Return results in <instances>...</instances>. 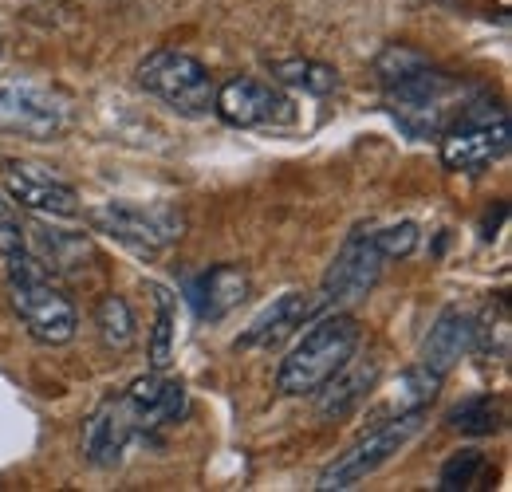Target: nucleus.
<instances>
[{
  "instance_id": "f257e3e1",
  "label": "nucleus",
  "mask_w": 512,
  "mask_h": 492,
  "mask_svg": "<svg viewBox=\"0 0 512 492\" xmlns=\"http://www.w3.org/2000/svg\"><path fill=\"white\" fill-rule=\"evenodd\" d=\"M359 339H363V327L347 311H331V315L316 319L280 363V374H276L280 394H288V398L316 394L327 378H335L355 359Z\"/></svg>"
},
{
  "instance_id": "f03ea898",
  "label": "nucleus",
  "mask_w": 512,
  "mask_h": 492,
  "mask_svg": "<svg viewBox=\"0 0 512 492\" xmlns=\"http://www.w3.org/2000/svg\"><path fill=\"white\" fill-rule=\"evenodd\" d=\"M4 272H8V300H12V311L20 315L24 331L44 347L71 343L79 315L71 308V300L52 284L48 268L24 248V252L4 256Z\"/></svg>"
},
{
  "instance_id": "7ed1b4c3",
  "label": "nucleus",
  "mask_w": 512,
  "mask_h": 492,
  "mask_svg": "<svg viewBox=\"0 0 512 492\" xmlns=\"http://www.w3.org/2000/svg\"><path fill=\"white\" fill-rule=\"evenodd\" d=\"M465 87L461 79H453L438 67H418L406 79L386 87V111L394 115V123L402 126L410 138H430V134H446L449 126L465 115Z\"/></svg>"
},
{
  "instance_id": "20e7f679",
  "label": "nucleus",
  "mask_w": 512,
  "mask_h": 492,
  "mask_svg": "<svg viewBox=\"0 0 512 492\" xmlns=\"http://www.w3.org/2000/svg\"><path fill=\"white\" fill-rule=\"evenodd\" d=\"M138 87L186 119H205L217 99V83L209 67L178 48H158L138 63Z\"/></svg>"
},
{
  "instance_id": "39448f33",
  "label": "nucleus",
  "mask_w": 512,
  "mask_h": 492,
  "mask_svg": "<svg viewBox=\"0 0 512 492\" xmlns=\"http://www.w3.org/2000/svg\"><path fill=\"white\" fill-rule=\"evenodd\" d=\"M426 430V410H406L398 418L383 422L379 430H371L367 437H359L347 453H339L327 469L320 473L316 489L320 492H343L355 489L359 481H367L371 473H379L386 461H394L418 433Z\"/></svg>"
},
{
  "instance_id": "423d86ee",
  "label": "nucleus",
  "mask_w": 512,
  "mask_h": 492,
  "mask_svg": "<svg viewBox=\"0 0 512 492\" xmlns=\"http://www.w3.org/2000/svg\"><path fill=\"white\" fill-rule=\"evenodd\" d=\"M91 225L138 256H154L186 233V217L174 205H138V201H103L91 209Z\"/></svg>"
},
{
  "instance_id": "0eeeda50",
  "label": "nucleus",
  "mask_w": 512,
  "mask_h": 492,
  "mask_svg": "<svg viewBox=\"0 0 512 492\" xmlns=\"http://www.w3.org/2000/svg\"><path fill=\"white\" fill-rule=\"evenodd\" d=\"M71 123V107L56 91L36 83H8L0 87V134L52 142Z\"/></svg>"
},
{
  "instance_id": "6e6552de",
  "label": "nucleus",
  "mask_w": 512,
  "mask_h": 492,
  "mask_svg": "<svg viewBox=\"0 0 512 492\" xmlns=\"http://www.w3.org/2000/svg\"><path fill=\"white\" fill-rule=\"evenodd\" d=\"M213 111L229 126L241 130H264V126H292L296 123V103L276 87L253 75H237L217 87Z\"/></svg>"
},
{
  "instance_id": "1a4fd4ad",
  "label": "nucleus",
  "mask_w": 512,
  "mask_h": 492,
  "mask_svg": "<svg viewBox=\"0 0 512 492\" xmlns=\"http://www.w3.org/2000/svg\"><path fill=\"white\" fill-rule=\"evenodd\" d=\"M0 182L4 193L12 197V205L44 217V221H67L79 213V193L67 182H60L48 166H36V162H0Z\"/></svg>"
},
{
  "instance_id": "9d476101",
  "label": "nucleus",
  "mask_w": 512,
  "mask_h": 492,
  "mask_svg": "<svg viewBox=\"0 0 512 492\" xmlns=\"http://www.w3.org/2000/svg\"><path fill=\"white\" fill-rule=\"evenodd\" d=\"M383 252L375 248L371 233H355L347 245L339 248V256L331 260L327 276H323L320 304L323 308H339V304H355L363 300L379 276H383Z\"/></svg>"
},
{
  "instance_id": "9b49d317",
  "label": "nucleus",
  "mask_w": 512,
  "mask_h": 492,
  "mask_svg": "<svg viewBox=\"0 0 512 492\" xmlns=\"http://www.w3.org/2000/svg\"><path fill=\"white\" fill-rule=\"evenodd\" d=\"M509 154V119H457L442 138V162L449 170H485Z\"/></svg>"
},
{
  "instance_id": "f8f14e48",
  "label": "nucleus",
  "mask_w": 512,
  "mask_h": 492,
  "mask_svg": "<svg viewBox=\"0 0 512 492\" xmlns=\"http://www.w3.org/2000/svg\"><path fill=\"white\" fill-rule=\"evenodd\" d=\"M134 433H138V426H134L130 406L123 398H111V402H103V406L87 418V426H83V457H87L95 469H111V465L123 461V453H127Z\"/></svg>"
},
{
  "instance_id": "ddd939ff",
  "label": "nucleus",
  "mask_w": 512,
  "mask_h": 492,
  "mask_svg": "<svg viewBox=\"0 0 512 492\" xmlns=\"http://www.w3.org/2000/svg\"><path fill=\"white\" fill-rule=\"evenodd\" d=\"M123 402L134 414V426L142 430H158V426H170L186 414V386L174 382V378H162L158 370L134 378L123 394Z\"/></svg>"
},
{
  "instance_id": "4468645a",
  "label": "nucleus",
  "mask_w": 512,
  "mask_h": 492,
  "mask_svg": "<svg viewBox=\"0 0 512 492\" xmlns=\"http://www.w3.org/2000/svg\"><path fill=\"white\" fill-rule=\"evenodd\" d=\"M473 315L461 308H446L438 319H434V327H430V335H426V343H422V355H418V363L430 370H438L442 378H446L449 370L457 367L465 355H473Z\"/></svg>"
},
{
  "instance_id": "2eb2a0df",
  "label": "nucleus",
  "mask_w": 512,
  "mask_h": 492,
  "mask_svg": "<svg viewBox=\"0 0 512 492\" xmlns=\"http://www.w3.org/2000/svg\"><path fill=\"white\" fill-rule=\"evenodd\" d=\"M320 308V300H312L304 292H288L256 315L253 327L241 335V347H280L288 335H296V327H304V319H312Z\"/></svg>"
},
{
  "instance_id": "dca6fc26",
  "label": "nucleus",
  "mask_w": 512,
  "mask_h": 492,
  "mask_svg": "<svg viewBox=\"0 0 512 492\" xmlns=\"http://www.w3.org/2000/svg\"><path fill=\"white\" fill-rule=\"evenodd\" d=\"M245 296H249V276H245V268H237V264H217V268H209V272L190 288L193 308H197L201 319H209V323H217V319H225L233 308H241Z\"/></svg>"
},
{
  "instance_id": "f3484780",
  "label": "nucleus",
  "mask_w": 512,
  "mask_h": 492,
  "mask_svg": "<svg viewBox=\"0 0 512 492\" xmlns=\"http://www.w3.org/2000/svg\"><path fill=\"white\" fill-rule=\"evenodd\" d=\"M375 382H379V363L371 359V363H359V367H343L335 378H327L320 390V402H316V414H320L323 422H339V418H347V414H355L363 402H367V394L375 390Z\"/></svg>"
},
{
  "instance_id": "a211bd4d",
  "label": "nucleus",
  "mask_w": 512,
  "mask_h": 492,
  "mask_svg": "<svg viewBox=\"0 0 512 492\" xmlns=\"http://www.w3.org/2000/svg\"><path fill=\"white\" fill-rule=\"evenodd\" d=\"M449 430L465 433V437H489L505 426V402L493 394H477L469 402H461L457 410H449Z\"/></svg>"
},
{
  "instance_id": "6ab92c4d",
  "label": "nucleus",
  "mask_w": 512,
  "mask_h": 492,
  "mask_svg": "<svg viewBox=\"0 0 512 492\" xmlns=\"http://www.w3.org/2000/svg\"><path fill=\"white\" fill-rule=\"evenodd\" d=\"M272 75H276V83L296 87L304 95H331L339 87L335 67H327L320 60H300V56L296 60H276L272 63Z\"/></svg>"
},
{
  "instance_id": "aec40b11",
  "label": "nucleus",
  "mask_w": 512,
  "mask_h": 492,
  "mask_svg": "<svg viewBox=\"0 0 512 492\" xmlns=\"http://www.w3.org/2000/svg\"><path fill=\"white\" fill-rule=\"evenodd\" d=\"M95 327L107 351H130L134 343V315L123 296H103L95 308Z\"/></svg>"
},
{
  "instance_id": "412c9836",
  "label": "nucleus",
  "mask_w": 512,
  "mask_h": 492,
  "mask_svg": "<svg viewBox=\"0 0 512 492\" xmlns=\"http://www.w3.org/2000/svg\"><path fill=\"white\" fill-rule=\"evenodd\" d=\"M442 394V374L422 363L398 374V414L406 410H430V402Z\"/></svg>"
},
{
  "instance_id": "4be33fe9",
  "label": "nucleus",
  "mask_w": 512,
  "mask_h": 492,
  "mask_svg": "<svg viewBox=\"0 0 512 492\" xmlns=\"http://www.w3.org/2000/svg\"><path fill=\"white\" fill-rule=\"evenodd\" d=\"M178 315H174V300L170 292L158 288V319H154V331H150V367L154 370H166L170 359H174V327Z\"/></svg>"
},
{
  "instance_id": "5701e85b",
  "label": "nucleus",
  "mask_w": 512,
  "mask_h": 492,
  "mask_svg": "<svg viewBox=\"0 0 512 492\" xmlns=\"http://www.w3.org/2000/svg\"><path fill=\"white\" fill-rule=\"evenodd\" d=\"M485 469H489V461H485L481 449H461V453H453L446 465H442L438 489H477V481H481Z\"/></svg>"
},
{
  "instance_id": "b1692460",
  "label": "nucleus",
  "mask_w": 512,
  "mask_h": 492,
  "mask_svg": "<svg viewBox=\"0 0 512 492\" xmlns=\"http://www.w3.org/2000/svg\"><path fill=\"white\" fill-rule=\"evenodd\" d=\"M426 56L422 52H414V48H406V44H390L383 48V56L375 60V75H379V83L390 87V83H398V79H406L410 71H418V67H426Z\"/></svg>"
},
{
  "instance_id": "393cba45",
  "label": "nucleus",
  "mask_w": 512,
  "mask_h": 492,
  "mask_svg": "<svg viewBox=\"0 0 512 492\" xmlns=\"http://www.w3.org/2000/svg\"><path fill=\"white\" fill-rule=\"evenodd\" d=\"M375 248L383 252V260H406L414 248H418V225L414 221H398V225H386L371 233Z\"/></svg>"
},
{
  "instance_id": "a878e982",
  "label": "nucleus",
  "mask_w": 512,
  "mask_h": 492,
  "mask_svg": "<svg viewBox=\"0 0 512 492\" xmlns=\"http://www.w3.org/2000/svg\"><path fill=\"white\" fill-rule=\"evenodd\" d=\"M24 248H28V233L20 229V217L12 213V201L0 197V256L24 252Z\"/></svg>"
}]
</instances>
